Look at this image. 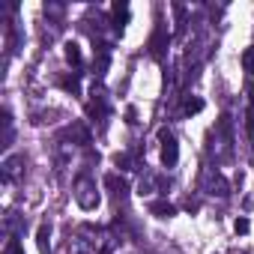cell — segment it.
Segmentation results:
<instances>
[{"label":"cell","mask_w":254,"mask_h":254,"mask_svg":"<svg viewBox=\"0 0 254 254\" xmlns=\"http://www.w3.org/2000/svg\"><path fill=\"white\" fill-rule=\"evenodd\" d=\"M24 174V156H6V162H3V180L6 183H15L18 177Z\"/></svg>","instance_id":"obj_6"},{"label":"cell","mask_w":254,"mask_h":254,"mask_svg":"<svg viewBox=\"0 0 254 254\" xmlns=\"http://www.w3.org/2000/svg\"><path fill=\"white\" fill-rule=\"evenodd\" d=\"M114 165L123 168V171H135V159H132L129 153H117V156H114Z\"/></svg>","instance_id":"obj_15"},{"label":"cell","mask_w":254,"mask_h":254,"mask_svg":"<svg viewBox=\"0 0 254 254\" xmlns=\"http://www.w3.org/2000/svg\"><path fill=\"white\" fill-rule=\"evenodd\" d=\"M87 111H90V117H99V123H105V117H108V99H105V93L93 90V99H90Z\"/></svg>","instance_id":"obj_8"},{"label":"cell","mask_w":254,"mask_h":254,"mask_svg":"<svg viewBox=\"0 0 254 254\" xmlns=\"http://www.w3.org/2000/svg\"><path fill=\"white\" fill-rule=\"evenodd\" d=\"M114 27L117 30H123L126 27V21H129V6H126V3H114Z\"/></svg>","instance_id":"obj_12"},{"label":"cell","mask_w":254,"mask_h":254,"mask_svg":"<svg viewBox=\"0 0 254 254\" xmlns=\"http://www.w3.org/2000/svg\"><path fill=\"white\" fill-rule=\"evenodd\" d=\"M200 111H203V99H191L189 96L183 102V117H191V114H200Z\"/></svg>","instance_id":"obj_14"},{"label":"cell","mask_w":254,"mask_h":254,"mask_svg":"<svg viewBox=\"0 0 254 254\" xmlns=\"http://www.w3.org/2000/svg\"><path fill=\"white\" fill-rule=\"evenodd\" d=\"M12 144V117H9V111H3V147H9Z\"/></svg>","instance_id":"obj_16"},{"label":"cell","mask_w":254,"mask_h":254,"mask_svg":"<svg viewBox=\"0 0 254 254\" xmlns=\"http://www.w3.org/2000/svg\"><path fill=\"white\" fill-rule=\"evenodd\" d=\"M63 54H66V63L81 66V48H78L75 42H66V45H63Z\"/></svg>","instance_id":"obj_13"},{"label":"cell","mask_w":254,"mask_h":254,"mask_svg":"<svg viewBox=\"0 0 254 254\" xmlns=\"http://www.w3.org/2000/svg\"><path fill=\"white\" fill-rule=\"evenodd\" d=\"M209 156L215 159V165H221V162H227L233 156V123H230L227 114L215 123V129L209 132Z\"/></svg>","instance_id":"obj_1"},{"label":"cell","mask_w":254,"mask_h":254,"mask_svg":"<svg viewBox=\"0 0 254 254\" xmlns=\"http://www.w3.org/2000/svg\"><path fill=\"white\" fill-rule=\"evenodd\" d=\"M3 254H24V245H21L15 236H12V239L6 242V251H3Z\"/></svg>","instance_id":"obj_18"},{"label":"cell","mask_w":254,"mask_h":254,"mask_svg":"<svg viewBox=\"0 0 254 254\" xmlns=\"http://www.w3.org/2000/svg\"><path fill=\"white\" fill-rule=\"evenodd\" d=\"M168 39H171V36H168V27H165V24H159V27H156V33H153V39H150V54H153L156 60H162V57H165Z\"/></svg>","instance_id":"obj_5"},{"label":"cell","mask_w":254,"mask_h":254,"mask_svg":"<svg viewBox=\"0 0 254 254\" xmlns=\"http://www.w3.org/2000/svg\"><path fill=\"white\" fill-rule=\"evenodd\" d=\"M105 186L111 189V194H114L117 200H126V194H129V186H126V180L117 177V174H105Z\"/></svg>","instance_id":"obj_9"},{"label":"cell","mask_w":254,"mask_h":254,"mask_svg":"<svg viewBox=\"0 0 254 254\" xmlns=\"http://www.w3.org/2000/svg\"><path fill=\"white\" fill-rule=\"evenodd\" d=\"M233 230H236V233H248V230H251L248 218H236V221H233Z\"/></svg>","instance_id":"obj_19"},{"label":"cell","mask_w":254,"mask_h":254,"mask_svg":"<svg viewBox=\"0 0 254 254\" xmlns=\"http://www.w3.org/2000/svg\"><path fill=\"white\" fill-rule=\"evenodd\" d=\"M36 242H39V251H42V254H51V227H48V224H39Z\"/></svg>","instance_id":"obj_11"},{"label":"cell","mask_w":254,"mask_h":254,"mask_svg":"<svg viewBox=\"0 0 254 254\" xmlns=\"http://www.w3.org/2000/svg\"><path fill=\"white\" fill-rule=\"evenodd\" d=\"M159 144H162V165L165 168H174L177 162H180V147H177V138H174V132L171 129H159Z\"/></svg>","instance_id":"obj_4"},{"label":"cell","mask_w":254,"mask_h":254,"mask_svg":"<svg viewBox=\"0 0 254 254\" xmlns=\"http://www.w3.org/2000/svg\"><path fill=\"white\" fill-rule=\"evenodd\" d=\"M242 69H245L248 75H254V45L242 51Z\"/></svg>","instance_id":"obj_17"},{"label":"cell","mask_w":254,"mask_h":254,"mask_svg":"<svg viewBox=\"0 0 254 254\" xmlns=\"http://www.w3.org/2000/svg\"><path fill=\"white\" fill-rule=\"evenodd\" d=\"M69 254H96V242L87 239L84 233H75L69 239Z\"/></svg>","instance_id":"obj_7"},{"label":"cell","mask_w":254,"mask_h":254,"mask_svg":"<svg viewBox=\"0 0 254 254\" xmlns=\"http://www.w3.org/2000/svg\"><path fill=\"white\" fill-rule=\"evenodd\" d=\"M45 12H48V15H63V6H60V3H48Z\"/></svg>","instance_id":"obj_21"},{"label":"cell","mask_w":254,"mask_h":254,"mask_svg":"<svg viewBox=\"0 0 254 254\" xmlns=\"http://www.w3.org/2000/svg\"><path fill=\"white\" fill-rule=\"evenodd\" d=\"M60 84H63V90H72V93H78V78H63Z\"/></svg>","instance_id":"obj_20"},{"label":"cell","mask_w":254,"mask_h":254,"mask_svg":"<svg viewBox=\"0 0 254 254\" xmlns=\"http://www.w3.org/2000/svg\"><path fill=\"white\" fill-rule=\"evenodd\" d=\"M150 212L159 215V218H171V215H177V206L168 203V200H153V203H150Z\"/></svg>","instance_id":"obj_10"},{"label":"cell","mask_w":254,"mask_h":254,"mask_svg":"<svg viewBox=\"0 0 254 254\" xmlns=\"http://www.w3.org/2000/svg\"><path fill=\"white\" fill-rule=\"evenodd\" d=\"M200 191H206L209 197H227L230 194V186H227V180L215 168H206L203 171V180H200Z\"/></svg>","instance_id":"obj_3"},{"label":"cell","mask_w":254,"mask_h":254,"mask_svg":"<svg viewBox=\"0 0 254 254\" xmlns=\"http://www.w3.org/2000/svg\"><path fill=\"white\" fill-rule=\"evenodd\" d=\"M75 200H78V206L87 209V212L99 206V189H96V180H93L90 174H81V177L75 180Z\"/></svg>","instance_id":"obj_2"}]
</instances>
